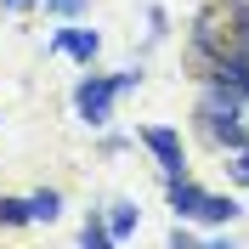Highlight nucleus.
<instances>
[{"label": "nucleus", "mask_w": 249, "mask_h": 249, "mask_svg": "<svg viewBox=\"0 0 249 249\" xmlns=\"http://www.w3.org/2000/svg\"><path fill=\"white\" fill-rule=\"evenodd\" d=\"M91 0H46V12H57V17H74V12H85Z\"/></svg>", "instance_id": "nucleus-9"}, {"label": "nucleus", "mask_w": 249, "mask_h": 249, "mask_svg": "<svg viewBox=\"0 0 249 249\" xmlns=\"http://www.w3.org/2000/svg\"><path fill=\"white\" fill-rule=\"evenodd\" d=\"M130 227H136V204H113V221H108V238L119 244V238H130Z\"/></svg>", "instance_id": "nucleus-6"}, {"label": "nucleus", "mask_w": 249, "mask_h": 249, "mask_svg": "<svg viewBox=\"0 0 249 249\" xmlns=\"http://www.w3.org/2000/svg\"><path fill=\"white\" fill-rule=\"evenodd\" d=\"M51 51H68V57L91 62L96 51H102V34H96V29H57V34H51Z\"/></svg>", "instance_id": "nucleus-4"}, {"label": "nucleus", "mask_w": 249, "mask_h": 249, "mask_svg": "<svg viewBox=\"0 0 249 249\" xmlns=\"http://www.w3.org/2000/svg\"><path fill=\"white\" fill-rule=\"evenodd\" d=\"M170 204H176V215L210 221V227H221V221H232V215H238V204H232V198H215V193L193 187L187 176H176V181H170Z\"/></svg>", "instance_id": "nucleus-2"}, {"label": "nucleus", "mask_w": 249, "mask_h": 249, "mask_svg": "<svg viewBox=\"0 0 249 249\" xmlns=\"http://www.w3.org/2000/svg\"><path fill=\"white\" fill-rule=\"evenodd\" d=\"M232 176H238V181H249V142L238 147V159H232Z\"/></svg>", "instance_id": "nucleus-10"}, {"label": "nucleus", "mask_w": 249, "mask_h": 249, "mask_svg": "<svg viewBox=\"0 0 249 249\" xmlns=\"http://www.w3.org/2000/svg\"><path fill=\"white\" fill-rule=\"evenodd\" d=\"M79 244H85V249H102V244H113V238H108L102 221H85V227H79Z\"/></svg>", "instance_id": "nucleus-8"}, {"label": "nucleus", "mask_w": 249, "mask_h": 249, "mask_svg": "<svg viewBox=\"0 0 249 249\" xmlns=\"http://www.w3.org/2000/svg\"><path fill=\"white\" fill-rule=\"evenodd\" d=\"M0 6H6V12H23V6H29V0H0Z\"/></svg>", "instance_id": "nucleus-11"}, {"label": "nucleus", "mask_w": 249, "mask_h": 249, "mask_svg": "<svg viewBox=\"0 0 249 249\" xmlns=\"http://www.w3.org/2000/svg\"><path fill=\"white\" fill-rule=\"evenodd\" d=\"M29 221V198H0V227H23Z\"/></svg>", "instance_id": "nucleus-7"}, {"label": "nucleus", "mask_w": 249, "mask_h": 249, "mask_svg": "<svg viewBox=\"0 0 249 249\" xmlns=\"http://www.w3.org/2000/svg\"><path fill=\"white\" fill-rule=\"evenodd\" d=\"M130 85H142V74H136V68H124V74H113V79H102V74L79 79V91H74L79 119H85V124H108V119H113V96H119V91H130Z\"/></svg>", "instance_id": "nucleus-1"}, {"label": "nucleus", "mask_w": 249, "mask_h": 249, "mask_svg": "<svg viewBox=\"0 0 249 249\" xmlns=\"http://www.w3.org/2000/svg\"><path fill=\"white\" fill-rule=\"evenodd\" d=\"M142 142H147V153L159 159V170L170 176H187V159H181V136H176L170 124H147V130H142Z\"/></svg>", "instance_id": "nucleus-3"}, {"label": "nucleus", "mask_w": 249, "mask_h": 249, "mask_svg": "<svg viewBox=\"0 0 249 249\" xmlns=\"http://www.w3.org/2000/svg\"><path fill=\"white\" fill-rule=\"evenodd\" d=\"M62 215V198H57V193H51V187H46V193H34V198H29V221H57Z\"/></svg>", "instance_id": "nucleus-5"}]
</instances>
